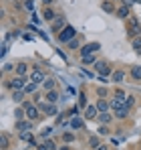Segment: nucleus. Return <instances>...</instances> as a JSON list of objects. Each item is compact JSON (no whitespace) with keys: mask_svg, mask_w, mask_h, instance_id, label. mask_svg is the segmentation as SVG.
I'll return each mask as SVG.
<instances>
[{"mask_svg":"<svg viewBox=\"0 0 141 150\" xmlns=\"http://www.w3.org/2000/svg\"><path fill=\"white\" fill-rule=\"evenodd\" d=\"M22 108H24V112H26V118L32 120V122H36L40 118V114H43L40 108L36 103H32V101H22Z\"/></svg>","mask_w":141,"mask_h":150,"instance_id":"nucleus-1","label":"nucleus"},{"mask_svg":"<svg viewBox=\"0 0 141 150\" xmlns=\"http://www.w3.org/2000/svg\"><path fill=\"white\" fill-rule=\"evenodd\" d=\"M28 83V79L26 77H20V75H14L12 79H8L6 83H4V87L6 89H10V91H16V89H24V85Z\"/></svg>","mask_w":141,"mask_h":150,"instance_id":"nucleus-2","label":"nucleus"},{"mask_svg":"<svg viewBox=\"0 0 141 150\" xmlns=\"http://www.w3.org/2000/svg\"><path fill=\"white\" fill-rule=\"evenodd\" d=\"M139 35H141L139 21H137L135 16H129V18H127V37H129V39H135V37H139Z\"/></svg>","mask_w":141,"mask_h":150,"instance_id":"nucleus-3","label":"nucleus"},{"mask_svg":"<svg viewBox=\"0 0 141 150\" xmlns=\"http://www.w3.org/2000/svg\"><path fill=\"white\" fill-rule=\"evenodd\" d=\"M75 37H77V30H75V28H73L70 25H67L65 28H63V30H61V33H59V35H57L59 43H63V45H67V43H70V41H73Z\"/></svg>","mask_w":141,"mask_h":150,"instance_id":"nucleus-4","label":"nucleus"},{"mask_svg":"<svg viewBox=\"0 0 141 150\" xmlns=\"http://www.w3.org/2000/svg\"><path fill=\"white\" fill-rule=\"evenodd\" d=\"M47 79V75L45 71L38 67V65H34L32 67V71H30V77H28V81H32V83H36V85H43V81Z\"/></svg>","mask_w":141,"mask_h":150,"instance_id":"nucleus-5","label":"nucleus"},{"mask_svg":"<svg viewBox=\"0 0 141 150\" xmlns=\"http://www.w3.org/2000/svg\"><path fill=\"white\" fill-rule=\"evenodd\" d=\"M95 71L99 75H103V77L113 73V69H111V65H109L107 61H97V63H95Z\"/></svg>","mask_w":141,"mask_h":150,"instance_id":"nucleus-6","label":"nucleus"},{"mask_svg":"<svg viewBox=\"0 0 141 150\" xmlns=\"http://www.w3.org/2000/svg\"><path fill=\"white\" fill-rule=\"evenodd\" d=\"M101 49V43H87L85 47H81V57H87V55H95L97 51Z\"/></svg>","mask_w":141,"mask_h":150,"instance_id":"nucleus-7","label":"nucleus"},{"mask_svg":"<svg viewBox=\"0 0 141 150\" xmlns=\"http://www.w3.org/2000/svg\"><path fill=\"white\" fill-rule=\"evenodd\" d=\"M32 120H28V118H24V120H16L14 122V130H18V132H26V130H32Z\"/></svg>","mask_w":141,"mask_h":150,"instance_id":"nucleus-8","label":"nucleus"},{"mask_svg":"<svg viewBox=\"0 0 141 150\" xmlns=\"http://www.w3.org/2000/svg\"><path fill=\"white\" fill-rule=\"evenodd\" d=\"M65 26H67V18H65V16H57V18L52 21V33H61Z\"/></svg>","mask_w":141,"mask_h":150,"instance_id":"nucleus-9","label":"nucleus"},{"mask_svg":"<svg viewBox=\"0 0 141 150\" xmlns=\"http://www.w3.org/2000/svg\"><path fill=\"white\" fill-rule=\"evenodd\" d=\"M113 118H115V116H113V114H109V112H101V114H99V116H97V122H99V124H111V122H113Z\"/></svg>","mask_w":141,"mask_h":150,"instance_id":"nucleus-10","label":"nucleus"},{"mask_svg":"<svg viewBox=\"0 0 141 150\" xmlns=\"http://www.w3.org/2000/svg\"><path fill=\"white\" fill-rule=\"evenodd\" d=\"M115 14H117L119 18H123V21H125V18H129V16H131V8H129L127 4H123V6H119V8H117V12H115Z\"/></svg>","mask_w":141,"mask_h":150,"instance_id":"nucleus-11","label":"nucleus"},{"mask_svg":"<svg viewBox=\"0 0 141 150\" xmlns=\"http://www.w3.org/2000/svg\"><path fill=\"white\" fill-rule=\"evenodd\" d=\"M95 105H97V110H99V114H101V112H111V103H109V101L105 100V98H101V100H97V103H95Z\"/></svg>","mask_w":141,"mask_h":150,"instance_id":"nucleus-12","label":"nucleus"},{"mask_svg":"<svg viewBox=\"0 0 141 150\" xmlns=\"http://www.w3.org/2000/svg\"><path fill=\"white\" fill-rule=\"evenodd\" d=\"M97 116H99L97 105H87V110H85V120H95Z\"/></svg>","mask_w":141,"mask_h":150,"instance_id":"nucleus-13","label":"nucleus"},{"mask_svg":"<svg viewBox=\"0 0 141 150\" xmlns=\"http://www.w3.org/2000/svg\"><path fill=\"white\" fill-rule=\"evenodd\" d=\"M111 81H113V83H123V81H125V71H123V69H117V71H113V73H111Z\"/></svg>","mask_w":141,"mask_h":150,"instance_id":"nucleus-14","label":"nucleus"},{"mask_svg":"<svg viewBox=\"0 0 141 150\" xmlns=\"http://www.w3.org/2000/svg\"><path fill=\"white\" fill-rule=\"evenodd\" d=\"M129 112H131V108L123 105V108H119V110H115V114H113V116H115L117 120H125V118L129 116Z\"/></svg>","mask_w":141,"mask_h":150,"instance_id":"nucleus-15","label":"nucleus"},{"mask_svg":"<svg viewBox=\"0 0 141 150\" xmlns=\"http://www.w3.org/2000/svg\"><path fill=\"white\" fill-rule=\"evenodd\" d=\"M54 18H57V14L52 12V8L45 6V10H43V21H47V23H52Z\"/></svg>","mask_w":141,"mask_h":150,"instance_id":"nucleus-16","label":"nucleus"},{"mask_svg":"<svg viewBox=\"0 0 141 150\" xmlns=\"http://www.w3.org/2000/svg\"><path fill=\"white\" fill-rule=\"evenodd\" d=\"M14 73L20 75V77H26V75L30 73V71H28V65H26V63H18V65H16V69H14Z\"/></svg>","mask_w":141,"mask_h":150,"instance_id":"nucleus-17","label":"nucleus"},{"mask_svg":"<svg viewBox=\"0 0 141 150\" xmlns=\"http://www.w3.org/2000/svg\"><path fill=\"white\" fill-rule=\"evenodd\" d=\"M129 75H131L135 81H141V65H133V67L129 69Z\"/></svg>","mask_w":141,"mask_h":150,"instance_id":"nucleus-18","label":"nucleus"},{"mask_svg":"<svg viewBox=\"0 0 141 150\" xmlns=\"http://www.w3.org/2000/svg\"><path fill=\"white\" fill-rule=\"evenodd\" d=\"M54 85H57V81H54L52 77H47V79L43 81V89H45V91H52Z\"/></svg>","mask_w":141,"mask_h":150,"instance_id":"nucleus-19","label":"nucleus"},{"mask_svg":"<svg viewBox=\"0 0 141 150\" xmlns=\"http://www.w3.org/2000/svg\"><path fill=\"white\" fill-rule=\"evenodd\" d=\"M70 128H73V130H85V120L73 118V120H70Z\"/></svg>","mask_w":141,"mask_h":150,"instance_id":"nucleus-20","label":"nucleus"},{"mask_svg":"<svg viewBox=\"0 0 141 150\" xmlns=\"http://www.w3.org/2000/svg\"><path fill=\"white\" fill-rule=\"evenodd\" d=\"M8 146H10V138H8V134H6V132H2V134H0V148L6 150Z\"/></svg>","mask_w":141,"mask_h":150,"instance_id":"nucleus-21","label":"nucleus"},{"mask_svg":"<svg viewBox=\"0 0 141 150\" xmlns=\"http://www.w3.org/2000/svg\"><path fill=\"white\" fill-rule=\"evenodd\" d=\"M24 93L22 89H16V91H12V101H16V103H20V101H24Z\"/></svg>","mask_w":141,"mask_h":150,"instance_id":"nucleus-22","label":"nucleus"},{"mask_svg":"<svg viewBox=\"0 0 141 150\" xmlns=\"http://www.w3.org/2000/svg\"><path fill=\"white\" fill-rule=\"evenodd\" d=\"M36 89H38V85H36V83H32V81H28V83L24 85V89H22V91L26 93V96H28V93H34Z\"/></svg>","mask_w":141,"mask_h":150,"instance_id":"nucleus-23","label":"nucleus"},{"mask_svg":"<svg viewBox=\"0 0 141 150\" xmlns=\"http://www.w3.org/2000/svg\"><path fill=\"white\" fill-rule=\"evenodd\" d=\"M109 103H111V110H113V112H115V110H119V108H123V105H125V101H123V100H119V98H113V100L109 101Z\"/></svg>","mask_w":141,"mask_h":150,"instance_id":"nucleus-24","label":"nucleus"},{"mask_svg":"<svg viewBox=\"0 0 141 150\" xmlns=\"http://www.w3.org/2000/svg\"><path fill=\"white\" fill-rule=\"evenodd\" d=\"M101 8H103L107 14H113V12H117V10H115V6H113V2H103V4H101Z\"/></svg>","mask_w":141,"mask_h":150,"instance_id":"nucleus-25","label":"nucleus"},{"mask_svg":"<svg viewBox=\"0 0 141 150\" xmlns=\"http://www.w3.org/2000/svg\"><path fill=\"white\" fill-rule=\"evenodd\" d=\"M47 101L48 103H57L59 101V93L52 89V91H47Z\"/></svg>","mask_w":141,"mask_h":150,"instance_id":"nucleus-26","label":"nucleus"},{"mask_svg":"<svg viewBox=\"0 0 141 150\" xmlns=\"http://www.w3.org/2000/svg\"><path fill=\"white\" fill-rule=\"evenodd\" d=\"M131 47L137 51V53H141V35L135 37V39H131Z\"/></svg>","mask_w":141,"mask_h":150,"instance_id":"nucleus-27","label":"nucleus"},{"mask_svg":"<svg viewBox=\"0 0 141 150\" xmlns=\"http://www.w3.org/2000/svg\"><path fill=\"white\" fill-rule=\"evenodd\" d=\"M24 118H26L24 108H16V110H14V120H24Z\"/></svg>","mask_w":141,"mask_h":150,"instance_id":"nucleus-28","label":"nucleus"},{"mask_svg":"<svg viewBox=\"0 0 141 150\" xmlns=\"http://www.w3.org/2000/svg\"><path fill=\"white\" fill-rule=\"evenodd\" d=\"M99 144H101L99 136H91V138H89V148H91V150H95L97 146H99Z\"/></svg>","mask_w":141,"mask_h":150,"instance_id":"nucleus-29","label":"nucleus"},{"mask_svg":"<svg viewBox=\"0 0 141 150\" xmlns=\"http://www.w3.org/2000/svg\"><path fill=\"white\" fill-rule=\"evenodd\" d=\"M50 134H52V128H45V130H40V140H48L50 138Z\"/></svg>","mask_w":141,"mask_h":150,"instance_id":"nucleus-30","label":"nucleus"},{"mask_svg":"<svg viewBox=\"0 0 141 150\" xmlns=\"http://www.w3.org/2000/svg\"><path fill=\"white\" fill-rule=\"evenodd\" d=\"M18 138L24 140V142H28V140L32 138V132H30V130H26V132H18Z\"/></svg>","mask_w":141,"mask_h":150,"instance_id":"nucleus-31","label":"nucleus"},{"mask_svg":"<svg viewBox=\"0 0 141 150\" xmlns=\"http://www.w3.org/2000/svg\"><path fill=\"white\" fill-rule=\"evenodd\" d=\"M99 134H101V136H107V134H111V128L107 124H101L99 126Z\"/></svg>","mask_w":141,"mask_h":150,"instance_id":"nucleus-32","label":"nucleus"},{"mask_svg":"<svg viewBox=\"0 0 141 150\" xmlns=\"http://www.w3.org/2000/svg\"><path fill=\"white\" fill-rule=\"evenodd\" d=\"M79 108H81V110H87V96H85V93L79 96Z\"/></svg>","mask_w":141,"mask_h":150,"instance_id":"nucleus-33","label":"nucleus"},{"mask_svg":"<svg viewBox=\"0 0 141 150\" xmlns=\"http://www.w3.org/2000/svg\"><path fill=\"white\" fill-rule=\"evenodd\" d=\"M97 96H99V98H107V96H109V89H107V87H97Z\"/></svg>","mask_w":141,"mask_h":150,"instance_id":"nucleus-34","label":"nucleus"},{"mask_svg":"<svg viewBox=\"0 0 141 150\" xmlns=\"http://www.w3.org/2000/svg\"><path fill=\"white\" fill-rule=\"evenodd\" d=\"M43 142L47 144V148H48V150H59V146L54 144V140H50V138H48V140H43Z\"/></svg>","mask_w":141,"mask_h":150,"instance_id":"nucleus-35","label":"nucleus"},{"mask_svg":"<svg viewBox=\"0 0 141 150\" xmlns=\"http://www.w3.org/2000/svg\"><path fill=\"white\" fill-rule=\"evenodd\" d=\"M81 61H83V63H87V65H89V63H97L95 55H87V57H81Z\"/></svg>","mask_w":141,"mask_h":150,"instance_id":"nucleus-36","label":"nucleus"},{"mask_svg":"<svg viewBox=\"0 0 141 150\" xmlns=\"http://www.w3.org/2000/svg\"><path fill=\"white\" fill-rule=\"evenodd\" d=\"M113 98H119V100H127V93H125V91H123V89H115V96H113Z\"/></svg>","mask_w":141,"mask_h":150,"instance_id":"nucleus-37","label":"nucleus"},{"mask_svg":"<svg viewBox=\"0 0 141 150\" xmlns=\"http://www.w3.org/2000/svg\"><path fill=\"white\" fill-rule=\"evenodd\" d=\"M73 140H75V134H70V132L63 134V142H73Z\"/></svg>","mask_w":141,"mask_h":150,"instance_id":"nucleus-38","label":"nucleus"},{"mask_svg":"<svg viewBox=\"0 0 141 150\" xmlns=\"http://www.w3.org/2000/svg\"><path fill=\"white\" fill-rule=\"evenodd\" d=\"M14 69H16V67H14L12 63H4V67H2V71H4V73H8V71H14Z\"/></svg>","mask_w":141,"mask_h":150,"instance_id":"nucleus-39","label":"nucleus"},{"mask_svg":"<svg viewBox=\"0 0 141 150\" xmlns=\"http://www.w3.org/2000/svg\"><path fill=\"white\" fill-rule=\"evenodd\" d=\"M24 8L32 12V10H34V2H32V0H24Z\"/></svg>","mask_w":141,"mask_h":150,"instance_id":"nucleus-40","label":"nucleus"},{"mask_svg":"<svg viewBox=\"0 0 141 150\" xmlns=\"http://www.w3.org/2000/svg\"><path fill=\"white\" fill-rule=\"evenodd\" d=\"M67 45H69V49H79V39L75 37V39H73L70 43H67Z\"/></svg>","mask_w":141,"mask_h":150,"instance_id":"nucleus-41","label":"nucleus"},{"mask_svg":"<svg viewBox=\"0 0 141 150\" xmlns=\"http://www.w3.org/2000/svg\"><path fill=\"white\" fill-rule=\"evenodd\" d=\"M133 103H135V98H131V96H127V100H125V105H127V108H131Z\"/></svg>","mask_w":141,"mask_h":150,"instance_id":"nucleus-42","label":"nucleus"},{"mask_svg":"<svg viewBox=\"0 0 141 150\" xmlns=\"http://www.w3.org/2000/svg\"><path fill=\"white\" fill-rule=\"evenodd\" d=\"M36 150H48V148H47V144L43 142V144H38V146H36Z\"/></svg>","mask_w":141,"mask_h":150,"instance_id":"nucleus-43","label":"nucleus"},{"mask_svg":"<svg viewBox=\"0 0 141 150\" xmlns=\"http://www.w3.org/2000/svg\"><path fill=\"white\" fill-rule=\"evenodd\" d=\"M95 150H109V148H107V144H99Z\"/></svg>","mask_w":141,"mask_h":150,"instance_id":"nucleus-44","label":"nucleus"},{"mask_svg":"<svg viewBox=\"0 0 141 150\" xmlns=\"http://www.w3.org/2000/svg\"><path fill=\"white\" fill-rule=\"evenodd\" d=\"M121 2H123V4H127V6H131V4H133V0H121Z\"/></svg>","mask_w":141,"mask_h":150,"instance_id":"nucleus-45","label":"nucleus"},{"mask_svg":"<svg viewBox=\"0 0 141 150\" xmlns=\"http://www.w3.org/2000/svg\"><path fill=\"white\" fill-rule=\"evenodd\" d=\"M43 2H45V6H50L52 4V0H43Z\"/></svg>","mask_w":141,"mask_h":150,"instance_id":"nucleus-46","label":"nucleus"},{"mask_svg":"<svg viewBox=\"0 0 141 150\" xmlns=\"http://www.w3.org/2000/svg\"><path fill=\"white\" fill-rule=\"evenodd\" d=\"M59 150H70V148H69V146H61Z\"/></svg>","mask_w":141,"mask_h":150,"instance_id":"nucleus-47","label":"nucleus"},{"mask_svg":"<svg viewBox=\"0 0 141 150\" xmlns=\"http://www.w3.org/2000/svg\"><path fill=\"white\" fill-rule=\"evenodd\" d=\"M133 2H137V4H141V0H133Z\"/></svg>","mask_w":141,"mask_h":150,"instance_id":"nucleus-48","label":"nucleus"},{"mask_svg":"<svg viewBox=\"0 0 141 150\" xmlns=\"http://www.w3.org/2000/svg\"><path fill=\"white\" fill-rule=\"evenodd\" d=\"M12 2H14V0H12Z\"/></svg>","mask_w":141,"mask_h":150,"instance_id":"nucleus-49","label":"nucleus"}]
</instances>
